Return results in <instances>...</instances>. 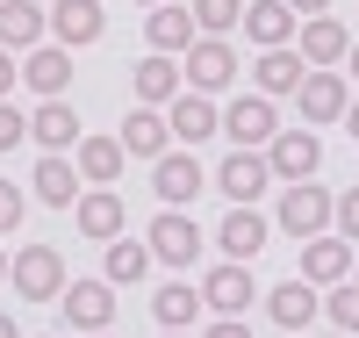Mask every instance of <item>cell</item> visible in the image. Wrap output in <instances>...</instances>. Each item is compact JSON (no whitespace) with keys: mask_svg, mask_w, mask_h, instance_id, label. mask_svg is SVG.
Segmentation results:
<instances>
[{"mask_svg":"<svg viewBox=\"0 0 359 338\" xmlns=\"http://www.w3.org/2000/svg\"><path fill=\"white\" fill-rule=\"evenodd\" d=\"M8 281H15L22 302H57L65 295V252H57V245H22L8 259Z\"/></svg>","mask_w":359,"mask_h":338,"instance_id":"6da1fadb","label":"cell"},{"mask_svg":"<svg viewBox=\"0 0 359 338\" xmlns=\"http://www.w3.org/2000/svg\"><path fill=\"white\" fill-rule=\"evenodd\" d=\"M230 79H237V51L223 37H194L187 51H180V86H194V94H223Z\"/></svg>","mask_w":359,"mask_h":338,"instance_id":"7a4b0ae2","label":"cell"},{"mask_svg":"<svg viewBox=\"0 0 359 338\" xmlns=\"http://www.w3.org/2000/svg\"><path fill=\"white\" fill-rule=\"evenodd\" d=\"M316 166H323V144H316L309 122L266 137V173H273V180H316Z\"/></svg>","mask_w":359,"mask_h":338,"instance_id":"3957f363","label":"cell"},{"mask_svg":"<svg viewBox=\"0 0 359 338\" xmlns=\"http://www.w3.org/2000/svg\"><path fill=\"white\" fill-rule=\"evenodd\" d=\"M280 230L294 238H316V230H331V188L323 180H287V195H280Z\"/></svg>","mask_w":359,"mask_h":338,"instance_id":"277c9868","label":"cell"},{"mask_svg":"<svg viewBox=\"0 0 359 338\" xmlns=\"http://www.w3.org/2000/svg\"><path fill=\"white\" fill-rule=\"evenodd\" d=\"M165 130L180 137V144H208V137H216L223 130V108H216V94H194V86H180V94L165 101Z\"/></svg>","mask_w":359,"mask_h":338,"instance_id":"5b68a950","label":"cell"},{"mask_svg":"<svg viewBox=\"0 0 359 338\" xmlns=\"http://www.w3.org/2000/svg\"><path fill=\"white\" fill-rule=\"evenodd\" d=\"M280 130V108H273V94H237L230 108H223V137L230 144H245V151H266V137Z\"/></svg>","mask_w":359,"mask_h":338,"instance_id":"8992f818","label":"cell"},{"mask_svg":"<svg viewBox=\"0 0 359 338\" xmlns=\"http://www.w3.org/2000/svg\"><path fill=\"white\" fill-rule=\"evenodd\" d=\"M345 101H352V86H345L331 65H309V72H302V86H294V108H302L309 130H316V122H338V115H345Z\"/></svg>","mask_w":359,"mask_h":338,"instance_id":"52a82bcc","label":"cell"},{"mask_svg":"<svg viewBox=\"0 0 359 338\" xmlns=\"http://www.w3.org/2000/svg\"><path fill=\"white\" fill-rule=\"evenodd\" d=\"M144 245H151V259H158V266H194V259H201V223L187 216V209H165Z\"/></svg>","mask_w":359,"mask_h":338,"instance_id":"ba28073f","label":"cell"},{"mask_svg":"<svg viewBox=\"0 0 359 338\" xmlns=\"http://www.w3.org/2000/svg\"><path fill=\"white\" fill-rule=\"evenodd\" d=\"M252 295H259V281H252V266H245V259L208 266V281H201V302H208L216 317H245V310H252Z\"/></svg>","mask_w":359,"mask_h":338,"instance_id":"9c48e42d","label":"cell"},{"mask_svg":"<svg viewBox=\"0 0 359 338\" xmlns=\"http://www.w3.org/2000/svg\"><path fill=\"white\" fill-rule=\"evenodd\" d=\"M201 159H194V151H158V159H151V188H158V202L165 209H187L194 195H201Z\"/></svg>","mask_w":359,"mask_h":338,"instance_id":"30bf717a","label":"cell"},{"mask_svg":"<svg viewBox=\"0 0 359 338\" xmlns=\"http://www.w3.org/2000/svg\"><path fill=\"white\" fill-rule=\"evenodd\" d=\"M57 310H65L72 331H108V324H115V288H108V281H65Z\"/></svg>","mask_w":359,"mask_h":338,"instance_id":"8fae6325","label":"cell"},{"mask_svg":"<svg viewBox=\"0 0 359 338\" xmlns=\"http://www.w3.org/2000/svg\"><path fill=\"white\" fill-rule=\"evenodd\" d=\"M345 273H352V245H345L338 230L302 238V281H309V288H338Z\"/></svg>","mask_w":359,"mask_h":338,"instance_id":"7c38bea8","label":"cell"},{"mask_svg":"<svg viewBox=\"0 0 359 338\" xmlns=\"http://www.w3.org/2000/svg\"><path fill=\"white\" fill-rule=\"evenodd\" d=\"M72 223L94 238V245H108V238H123L130 209H123V195H115V188H86V195L72 202Z\"/></svg>","mask_w":359,"mask_h":338,"instance_id":"4fadbf2b","label":"cell"},{"mask_svg":"<svg viewBox=\"0 0 359 338\" xmlns=\"http://www.w3.org/2000/svg\"><path fill=\"white\" fill-rule=\"evenodd\" d=\"M216 245H223V259H259L266 252V216H259V209L252 202H230V216L216 223Z\"/></svg>","mask_w":359,"mask_h":338,"instance_id":"5bb4252c","label":"cell"},{"mask_svg":"<svg viewBox=\"0 0 359 338\" xmlns=\"http://www.w3.org/2000/svg\"><path fill=\"white\" fill-rule=\"evenodd\" d=\"M22 79H29V94H43V101H57L72 86V51L65 44H36L22 58Z\"/></svg>","mask_w":359,"mask_h":338,"instance_id":"9a60e30c","label":"cell"},{"mask_svg":"<svg viewBox=\"0 0 359 338\" xmlns=\"http://www.w3.org/2000/svg\"><path fill=\"white\" fill-rule=\"evenodd\" d=\"M194 37H201V29H194V15L180 8V0H158V8L144 15V44H151V51H165V58H180Z\"/></svg>","mask_w":359,"mask_h":338,"instance_id":"2e32d148","label":"cell"},{"mask_svg":"<svg viewBox=\"0 0 359 338\" xmlns=\"http://www.w3.org/2000/svg\"><path fill=\"white\" fill-rule=\"evenodd\" d=\"M266 180H273V173H266V151H245V144H237L230 159L216 166V188H223L230 202H259V195H266Z\"/></svg>","mask_w":359,"mask_h":338,"instance_id":"e0dca14e","label":"cell"},{"mask_svg":"<svg viewBox=\"0 0 359 338\" xmlns=\"http://www.w3.org/2000/svg\"><path fill=\"white\" fill-rule=\"evenodd\" d=\"M29 195H36L43 209H72V202H79V166L65 159V151H43V159H36V180H29Z\"/></svg>","mask_w":359,"mask_h":338,"instance_id":"ac0fdd59","label":"cell"},{"mask_svg":"<svg viewBox=\"0 0 359 338\" xmlns=\"http://www.w3.org/2000/svg\"><path fill=\"white\" fill-rule=\"evenodd\" d=\"M130 94H137V108H165V101L180 94V58H165V51L137 58V72H130Z\"/></svg>","mask_w":359,"mask_h":338,"instance_id":"d6986e66","label":"cell"},{"mask_svg":"<svg viewBox=\"0 0 359 338\" xmlns=\"http://www.w3.org/2000/svg\"><path fill=\"white\" fill-rule=\"evenodd\" d=\"M50 29H57V44H65V51H79V44H101L108 15H101V0H57V8H50Z\"/></svg>","mask_w":359,"mask_h":338,"instance_id":"ffe728a7","label":"cell"},{"mask_svg":"<svg viewBox=\"0 0 359 338\" xmlns=\"http://www.w3.org/2000/svg\"><path fill=\"white\" fill-rule=\"evenodd\" d=\"M237 22H245V37H252L259 51H280V44H294V8H287V0H252V8L237 15Z\"/></svg>","mask_w":359,"mask_h":338,"instance_id":"44dd1931","label":"cell"},{"mask_svg":"<svg viewBox=\"0 0 359 338\" xmlns=\"http://www.w3.org/2000/svg\"><path fill=\"white\" fill-rule=\"evenodd\" d=\"M345 22H331V15H309L302 22V37H294V58H302V65H338L345 58Z\"/></svg>","mask_w":359,"mask_h":338,"instance_id":"7402d4cb","label":"cell"},{"mask_svg":"<svg viewBox=\"0 0 359 338\" xmlns=\"http://www.w3.org/2000/svg\"><path fill=\"white\" fill-rule=\"evenodd\" d=\"M29 137H36L43 151H72V144H79L86 130H79V115L65 108V94H57V101H43L36 115H29Z\"/></svg>","mask_w":359,"mask_h":338,"instance_id":"603a6c76","label":"cell"},{"mask_svg":"<svg viewBox=\"0 0 359 338\" xmlns=\"http://www.w3.org/2000/svg\"><path fill=\"white\" fill-rule=\"evenodd\" d=\"M115 144H123L130 159H158V151H172V130H165L158 108H137V115H123V137Z\"/></svg>","mask_w":359,"mask_h":338,"instance_id":"cb8c5ba5","label":"cell"},{"mask_svg":"<svg viewBox=\"0 0 359 338\" xmlns=\"http://www.w3.org/2000/svg\"><path fill=\"white\" fill-rule=\"evenodd\" d=\"M36 37H43L36 0H0V51H36Z\"/></svg>","mask_w":359,"mask_h":338,"instance_id":"d4e9b609","label":"cell"},{"mask_svg":"<svg viewBox=\"0 0 359 338\" xmlns=\"http://www.w3.org/2000/svg\"><path fill=\"white\" fill-rule=\"evenodd\" d=\"M266 317H273L280 331H302V324L316 317V288L302 281V273H294L287 288H273V295H266Z\"/></svg>","mask_w":359,"mask_h":338,"instance_id":"484cf974","label":"cell"},{"mask_svg":"<svg viewBox=\"0 0 359 338\" xmlns=\"http://www.w3.org/2000/svg\"><path fill=\"white\" fill-rule=\"evenodd\" d=\"M72 151H79V159H72V166H79V180H94V188H108V180L123 173V159H130L115 137H79Z\"/></svg>","mask_w":359,"mask_h":338,"instance_id":"4316f807","label":"cell"},{"mask_svg":"<svg viewBox=\"0 0 359 338\" xmlns=\"http://www.w3.org/2000/svg\"><path fill=\"white\" fill-rule=\"evenodd\" d=\"M144 266H151V245H144V238H108V266H101V281H108V288L144 281Z\"/></svg>","mask_w":359,"mask_h":338,"instance_id":"83f0119b","label":"cell"},{"mask_svg":"<svg viewBox=\"0 0 359 338\" xmlns=\"http://www.w3.org/2000/svg\"><path fill=\"white\" fill-rule=\"evenodd\" d=\"M151 317H158L165 331H187V324L201 317V288H187V281H165V288L151 295Z\"/></svg>","mask_w":359,"mask_h":338,"instance_id":"f1b7e54d","label":"cell"},{"mask_svg":"<svg viewBox=\"0 0 359 338\" xmlns=\"http://www.w3.org/2000/svg\"><path fill=\"white\" fill-rule=\"evenodd\" d=\"M302 58H294V44H280V51H266L259 58V94H294V86H302Z\"/></svg>","mask_w":359,"mask_h":338,"instance_id":"f546056e","label":"cell"},{"mask_svg":"<svg viewBox=\"0 0 359 338\" xmlns=\"http://www.w3.org/2000/svg\"><path fill=\"white\" fill-rule=\"evenodd\" d=\"M187 15L201 37H223V29H237V15H245V0H187Z\"/></svg>","mask_w":359,"mask_h":338,"instance_id":"4dcf8cb0","label":"cell"},{"mask_svg":"<svg viewBox=\"0 0 359 338\" xmlns=\"http://www.w3.org/2000/svg\"><path fill=\"white\" fill-rule=\"evenodd\" d=\"M331 324H338V331H352V338H359V281H352V273H345V281H338V288H331Z\"/></svg>","mask_w":359,"mask_h":338,"instance_id":"1f68e13d","label":"cell"},{"mask_svg":"<svg viewBox=\"0 0 359 338\" xmlns=\"http://www.w3.org/2000/svg\"><path fill=\"white\" fill-rule=\"evenodd\" d=\"M331 230H338L345 245H359V188H345V195H331Z\"/></svg>","mask_w":359,"mask_h":338,"instance_id":"d6a6232c","label":"cell"},{"mask_svg":"<svg viewBox=\"0 0 359 338\" xmlns=\"http://www.w3.org/2000/svg\"><path fill=\"white\" fill-rule=\"evenodd\" d=\"M22 216H29V195L15 180H0V230H22Z\"/></svg>","mask_w":359,"mask_h":338,"instance_id":"836d02e7","label":"cell"},{"mask_svg":"<svg viewBox=\"0 0 359 338\" xmlns=\"http://www.w3.org/2000/svg\"><path fill=\"white\" fill-rule=\"evenodd\" d=\"M22 137H29V115H22V108H8V101H0V151H15Z\"/></svg>","mask_w":359,"mask_h":338,"instance_id":"e575fe53","label":"cell"},{"mask_svg":"<svg viewBox=\"0 0 359 338\" xmlns=\"http://www.w3.org/2000/svg\"><path fill=\"white\" fill-rule=\"evenodd\" d=\"M201 338H252V324H245V317H216Z\"/></svg>","mask_w":359,"mask_h":338,"instance_id":"d590c367","label":"cell"},{"mask_svg":"<svg viewBox=\"0 0 359 338\" xmlns=\"http://www.w3.org/2000/svg\"><path fill=\"white\" fill-rule=\"evenodd\" d=\"M22 79V65H15V51H0V101H8V86Z\"/></svg>","mask_w":359,"mask_h":338,"instance_id":"8d00e7d4","label":"cell"},{"mask_svg":"<svg viewBox=\"0 0 359 338\" xmlns=\"http://www.w3.org/2000/svg\"><path fill=\"white\" fill-rule=\"evenodd\" d=\"M294 15H331V0H287Z\"/></svg>","mask_w":359,"mask_h":338,"instance_id":"74e56055","label":"cell"},{"mask_svg":"<svg viewBox=\"0 0 359 338\" xmlns=\"http://www.w3.org/2000/svg\"><path fill=\"white\" fill-rule=\"evenodd\" d=\"M338 122H345V130L359 137V101H345V115H338Z\"/></svg>","mask_w":359,"mask_h":338,"instance_id":"f35d334b","label":"cell"},{"mask_svg":"<svg viewBox=\"0 0 359 338\" xmlns=\"http://www.w3.org/2000/svg\"><path fill=\"white\" fill-rule=\"evenodd\" d=\"M345 65H352V79H359V44H345Z\"/></svg>","mask_w":359,"mask_h":338,"instance_id":"ab89813d","label":"cell"},{"mask_svg":"<svg viewBox=\"0 0 359 338\" xmlns=\"http://www.w3.org/2000/svg\"><path fill=\"white\" fill-rule=\"evenodd\" d=\"M0 338H22V331H15V317H0Z\"/></svg>","mask_w":359,"mask_h":338,"instance_id":"60d3db41","label":"cell"},{"mask_svg":"<svg viewBox=\"0 0 359 338\" xmlns=\"http://www.w3.org/2000/svg\"><path fill=\"white\" fill-rule=\"evenodd\" d=\"M0 281H8V252H0Z\"/></svg>","mask_w":359,"mask_h":338,"instance_id":"b9f144b4","label":"cell"},{"mask_svg":"<svg viewBox=\"0 0 359 338\" xmlns=\"http://www.w3.org/2000/svg\"><path fill=\"white\" fill-rule=\"evenodd\" d=\"M137 8H158V0H137Z\"/></svg>","mask_w":359,"mask_h":338,"instance_id":"7bdbcfd3","label":"cell"},{"mask_svg":"<svg viewBox=\"0 0 359 338\" xmlns=\"http://www.w3.org/2000/svg\"><path fill=\"white\" fill-rule=\"evenodd\" d=\"M86 338H108V331H86Z\"/></svg>","mask_w":359,"mask_h":338,"instance_id":"ee69618b","label":"cell"},{"mask_svg":"<svg viewBox=\"0 0 359 338\" xmlns=\"http://www.w3.org/2000/svg\"><path fill=\"white\" fill-rule=\"evenodd\" d=\"M352 281H359V259H352Z\"/></svg>","mask_w":359,"mask_h":338,"instance_id":"f6af8a7d","label":"cell"},{"mask_svg":"<svg viewBox=\"0 0 359 338\" xmlns=\"http://www.w3.org/2000/svg\"><path fill=\"white\" fill-rule=\"evenodd\" d=\"M165 338H187V331H165Z\"/></svg>","mask_w":359,"mask_h":338,"instance_id":"bcb514c9","label":"cell"},{"mask_svg":"<svg viewBox=\"0 0 359 338\" xmlns=\"http://www.w3.org/2000/svg\"><path fill=\"white\" fill-rule=\"evenodd\" d=\"M338 338H352V331H338Z\"/></svg>","mask_w":359,"mask_h":338,"instance_id":"7dc6e473","label":"cell"}]
</instances>
